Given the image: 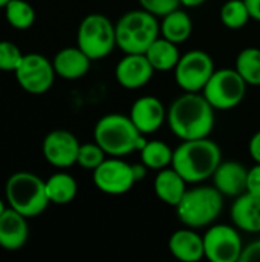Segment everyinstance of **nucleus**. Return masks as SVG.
<instances>
[{
    "mask_svg": "<svg viewBox=\"0 0 260 262\" xmlns=\"http://www.w3.org/2000/svg\"><path fill=\"white\" fill-rule=\"evenodd\" d=\"M244 2L248 8L251 20L260 23V0H244Z\"/></svg>",
    "mask_w": 260,
    "mask_h": 262,
    "instance_id": "f704fd0d",
    "label": "nucleus"
},
{
    "mask_svg": "<svg viewBox=\"0 0 260 262\" xmlns=\"http://www.w3.org/2000/svg\"><path fill=\"white\" fill-rule=\"evenodd\" d=\"M6 209H8V207H6V203H5V201H3V200L0 198V216H2V213H3V212H5Z\"/></svg>",
    "mask_w": 260,
    "mask_h": 262,
    "instance_id": "4c0bfd02",
    "label": "nucleus"
},
{
    "mask_svg": "<svg viewBox=\"0 0 260 262\" xmlns=\"http://www.w3.org/2000/svg\"><path fill=\"white\" fill-rule=\"evenodd\" d=\"M107 158L106 152L101 149V146L93 141V143H86L80 146L78 150V158H77V164L86 170H95L104 160Z\"/></svg>",
    "mask_w": 260,
    "mask_h": 262,
    "instance_id": "c85d7f7f",
    "label": "nucleus"
},
{
    "mask_svg": "<svg viewBox=\"0 0 260 262\" xmlns=\"http://www.w3.org/2000/svg\"><path fill=\"white\" fill-rule=\"evenodd\" d=\"M132 169H133V175H135V180H136V183H138V181H143V180L147 177L149 167H147L144 163L132 164Z\"/></svg>",
    "mask_w": 260,
    "mask_h": 262,
    "instance_id": "c9c22d12",
    "label": "nucleus"
},
{
    "mask_svg": "<svg viewBox=\"0 0 260 262\" xmlns=\"http://www.w3.org/2000/svg\"><path fill=\"white\" fill-rule=\"evenodd\" d=\"M241 262H260V239L244 246Z\"/></svg>",
    "mask_w": 260,
    "mask_h": 262,
    "instance_id": "473e14b6",
    "label": "nucleus"
},
{
    "mask_svg": "<svg viewBox=\"0 0 260 262\" xmlns=\"http://www.w3.org/2000/svg\"><path fill=\"white\" fill-rule=\"evenodd\" d=\"M23 52L20 48L8 40L0 41V71L3 72H15L17 66L23 58Z\"/></svg>",
    "mask_w": 260,
    "mask_h": 262,
    "instance_id": "c756f323",
    "label": "nucleus"
},
{
    "mask_svg": "<svg viewBox=\"0 0 260 262\" xmlns=\"http://www.w3.org/2000/svg\"><path fill=\"white\" fill-rule=\"evenodd\" d=\"M153 190L159 201L176 207L187 192V181L170 166L158 170L153 180Z\"/></svg>",
    "mask_w": 260,
    "mask_h": 262,
    "instance_id": "412c9836",
    "label": "nucleus"
},
{
    "mask_svg": "<svg viewBox=\"0 0 260 262\" xmlns=\"http://www.w3.org/2000/svg\"><path fill=\"white\" fill-rule=\"evenodd\" d=\"M170 253L182 262H198L205 258L204 236H201L196 229L184 227L173 232L169 238Z\"/></svg>",
    "mask_w": 260,
    "mask_h": 262,
    "instance_id": "a211bd4d",
    "label": "nucleus"
},
{
    "mask_svg": "<svg viewBox=\"0 0 260 262\" xmlns=\"http://www.w3.org/2000/svg\"><path fill=\"white\" fill-rule=\"evenodd\" d=\"M92 180L100 192L112 196H120L127 193L136 183L132 164H129L120 157L106 158L93 170Z\"/></svg>",
    "mask_w": 260,
    "mask_h": 262,
    "instance_id": "f8f14e48",
    "label": "nucleus"
},
{
    "mask_svg": "<svg viewBox=\"0 0 260 262\" xmlns=\"http://www.w3.org/2000/svg\"><path fill=\"white\" fill-rule=\"evenodd\" d=\"M80 146L81 144L78 138L72 132L64 129H55L44 137L41 152L44 160L51 166L64 170L77 164Z\"/></svg>",
    "mask_w": 260,
    "mask_h": 262,
    "instance_id": "ddd939ff",
    "label": "nucleus"
},
{
    "mask_svg": "<svg viewBox=\"0 0 260 262\" xmlns=\"http://www.w3.org/2000/svg\"><path fill=\"white\" fill-rule=\"evenodd\" d=\"M115 34L116 48L124 54H146L161 35L159 18L143 8L127 11L115 23Z\"/></svg>",
    "mask_w": 260,
    "mask_h": 262,
    "instance_id": "20e7f679",
    "label": "nucleus"
},
{
    "mask_svg": "<svg viewBox=\"0 0 260 262\" xmlns=\"http://www.w3.org/2000/svg\"><path fill=\"white\" fill-rule=\"evenodd\" d=\"M8 206L26 218L41 215L51 204L46 193V183L35 173L15 172L5 184Z\"/></svg>",
    "mask_w": 260,
    "mask_h": 262,
    "instance_id": "423d86ee",
    "label": "nucleus"
},
{
    "mask_svg": "<svg viewBox=\"0 0 260 262\" xmlns=\"http://www.w3.org/2000/svg\"><path fill=\"white\" fill-rule=\"evenodd\" d=\"M6 21L18 31L29 29L35 21V9L26 0H11L5 6Z\"/></svg>",
    "mask_w": 260,
    "mask_h": 262,
    "instance_id": "bb28decb",
    "label": "nucleus"
},
{
    "mask_svg": "<svg viewBox=\"0 0 260 262\" xmlns=\"http://www.w3.org/2000/svg\"><path fill=\"white\" fill-rule=\"evenodd\" d=\"M11 0H0V9H5V6L9 3Z\"/></svg>",
    "mask_w": 260,
    "mask_h": 262,
    "instance_id": "58836bf2",
    "label": "nucleus"
},
{
    "mask_svg": "<svg viewBox=\"0 0 260 262\" xmlns=\"http://www.w3.org/2000/svg\"><path fill=\"white\" fill-rule=\"evenodd\" d=\"M14 74L20 88L32 95L46 94L57 77L52 61L38 52L25 54Z\"/></svg>",
    "mask_w": 260,
    "mask_h": 262,
    "instance_id": "9d476101",
    "label": "nucleus"
},
{
    "mask_svg": "<svg viewBox=\"0 0 260 262\" xmlns=\"http://www.w3.org/2000/svg\"><path fill=\"white\" fill-rule=\"evenodd\" d=\"M233 224L247 233H260V196L242 193L234 198L230 210Z\"/></svg>",
    "mask_w": 260,
    "mask_h": 262,
    "instance_id": "6ab92c4d",
    "label": "nucleus"
},
{
    "mask_svg": "<svg viewBox=\"0 0 260 262\" xmlns=\"http://www.w3.org/2000/svg\"><path fill=\"white\" fill-rule=\"evenodd\" d=\"M159 29H161V37L181 45L187 41L193 32V21L187 11L178 8L167 15L161 17L159 21Z\"/></svg>",
    "mask_w": 260,
    "mask_h": 262,
    "instance_id": "4be33fe9",
    "label": "nucleus"
},
{
    "mask_svg": "<svg viewBox=\"0 0 260 262\" xmlns=\"http://www.w3.org/2000/svg\"><path fill=\"white\" fill-rule=\"evenodd\" d=\"M141 163H144L149 170H161L172 166L173 149L161 140H149L146 146L139 150Z\"/></svg>",
    "mask_w": 260,
    "mask_h": 262,
    "instance_id": "393cba45",
    "label": "nucleus"
},
{
    "mask_svg": "<svg viewBox=\"0 0 260 262\" xmlns=\"http://www.w3.org/2000/svg\"><path fill=\"white\" fill-rule=\"evenodd\" d=\"M146 57L149 58L155 72H169L176 68L181 54L176 43L159 35L146 51Z\"/></svg>",
    "mask_w": 260,
    "mask_h": 262,
    "instance_id": "5701e85b",
    "label": "nucleus"
},
{
    "mask_svg": "<svg viewBox=\"0 0 260 262\" xmlns=\"http://www.w3.org/2000/svg\"><path fill=\"white\" fill-rule=\"evenodd\" d=\"M247 88L248 84L234 68H224L213 72L202 95L216 111H231L244 101Z\"/></svg>",
    "mask_w": 260,
    "mask_h": 262,
    "instance_id": "6e6552de",
    "label": "nucleus"
},
{
    "mask_svg": "<svg viewBox=\"0 0 260 262\" xmlns=\"http://www.w3.org/2000/svg\"><path fill=\"white\" fill-rule=\"evenodd\" d=\"M155 69L146 54H124L115 66V78L124 89L144 88L153 77Z\"/></svg>",
    "mask_w": 260,
    "mask_h": 262,
    "instance_id": "2eb2a0df",
    "label": "nucleus"
},
{
    "mask_svg": "<svg viewBox=\"0 0 260 262\" xmlns=\"http://www.w3.org/2000/svg\"><path fill=\"white\" fill-rule=\"evenodd\" d=\"M90 63L92 60L78 46H69L60 49L52 60L55 74L63 80L83 78L89 72Z\"/></svg>",
    "mask_w": 260,
    "mask_h": 262,
    "instance_id": "aec40b11",
    "label": "nucleus"
},
{
    "mask_svg": "<svg viewBox=\"0 0 260 262\" xmlns=\"http://www.w3.org/2000/svg\"><path fill=\"white\" fill-rule=\"evenodd\" d=\"M221 21L228 29H242L250 20V12L244 0H227L221 8Z\"/></svg>",
    "mask_w": 260,
    "mask_h": 262,
    "instance_id": "cd10ccee",
    "label": "nucleus"
},
{
    "mask_svg": "<svg viewBox=\"0 0 260 262\" xmlns=\"http://www.w3.org/2000/svg\"><path fill=\"white\" fill-rule=\"evenodd\" d=\"M234 69L248 86H260V48L242 49L236 57Z\"/></svg>",
    "mask_w": 260,
    "mask_h": 262,
    "instance_id": "a878e982",
    "label": "nucleus"
},
{
    "mask_svg": "<svg viewBox=\"0 0 260 262\" xmlns=\"http://www.w3.org/2000/svg\"><path fill=\"white\" fill-rule=\"evenodd\" d=\"M211 55L202 49H192L181 55L175 72V81L184 92H202L215 72Z\"/></svg>",
    "mask_w": 260,
    "mask_h": 262,
    "instance_id": "1a4fd4ad",
    "label": "nucleus"
},
{
    "mask_svg": "<svg viewBox=\"0 0 260 262\" xmlns=\"http://www.w3.org/2000/svg\"><path fill=\"white\" fill-rule=\"evenodd\" d=\"M147 135L141 134L129 115L107 114L101 117L93 127V141H97L107 157H127L139 152L146 143Z\"/></svg>",
    "mask_w": 260,
    "mask_h": 262,
    "instance_id": "7ed1b4c3",
    "label": "nucleus"
},
{
    "mask_svg": "<svg viewBox=\"0 0 260 262\" xmlns=\"http://www.w3.org/2000/svg\"><path fill=\"white\" fill-rule=\"evenodd\" d=\"M207 0H181V6L185 8H198L201 5H204Z\"/></svg>",
    "mask_w": 260,
    "mask_h": 262,
    "instance_id": "e433bc0d",
    "label": "nucleus"
},
{
    "mask_svg": "<svg viewBox=\"0 0 260 262\" xmlns=\"http://www.w3.org/2000/svg\"><path fill=\"white\" fill-rule=\"evenodd\" d=\"M247 192L260 196V163L248 169L247 175Z\"/></svg>",
    "mask_w": 260,
    "mask_h": 262,
    "instance_id": "2f4dec72",
    "label": "nucleus"
},
{
    "mask_svg": "<svg viewBox=\"0 0 260 262\" xmlns=\"http://www.w3.org/2000/svg\"><path fill=\"white\" fill-rule=\"evenodd\" d=\"M215 111L202 92H184L167 109V124L181 141L207 138L215 127Z\"/></svg>",
    "mask_w": 260,
    "mask_h": 262,
    "instance_id": "f257e3e1",
    "label": "nucleus"
},
{
    "mask_svg": "<svg viewBox=\"0 0 260 262\" xmlns=\"http://www.w3.org/2000/svg\"><path fill=\"white\" fill-rule=\"evenodd\" d=\"M205 258L211 262H241L244 243L233 224H211L204 235Z\"/></svg>",
    "mask_w": 260,
    "mask_h": 262,
    "instance_id": "9b49d317",
    "label": "nucleus"
},
{
    "mask_svg": "<svg viewBox=\"0 0 260 262\" xmlns=\"http://www.w3.org/2000/svg\"><path fill=\"white\" fill-rule=\"evenodd\" d=\"M77 46L92 60H101L116 48L115 23L104 14L86 15L77 31Z\"/></svg>",
    "mask_w": 260,
    "mask_h": 262,
    "instance_id": "0eeeda50",
    "label": "nucleus"
},
{
    "mask_svg": "<svg viewBox=\"0 0 260 262\" xmlns=\"http://www.w3.org/2000/svg\"><path fill=\"white\" fill-rule=\"evenodd\" d=\"M222 161V150L218 143L207 138L185 140L173 150L172 167L187 181L201 184L211 178Z\"/></svg>",
    "mask_w": 260,
    "mask_h": 262,
    "instance_id": "f03ea898",
    "label": "nucleus"
},
{
    "mask_svg": "<svg viewBox=\"0 0 260 262\" xmlns=\"http://www.w3.org/2000/svg\"><path fill=\"white\" fill-rule=\"evenodd\" d=\"M248 152L254 163H260V130H257L251 137V140L248 143Z\"/></svg>",
    "mask_w": 260,
    "mask_h": 262,
    "instance_id": "72a5a7b5",
    "label": "nucleus"
},
{
    "mask_svg": "<svg viewBox=\"0 0 260 262\" xmlns=\"http://www.w3.org/2000/svg\"><path fill=\"white\" fill-rule=\"evenodd\" d=\"M129 117L141 134L152 135L167 123V109L158 97L143 95L133 101Z\"/></svg>",
    "mask_w": 260,
    "mask_h": 262,
    "instance_id": "4468645a",
    "label": "nucleus"
},
{
    "mask_svg": "<svg viewBox=\"0 0 260 262\" xmlns=\"http://www.w3.org/2000/svg\"><path fill=\"white\" fill-rule=\"evenodd\" d=\"M178 220L192 229H204L219 218L224 209V195L215 186H196L187 189L175 207Z\"/></svg>",
    "mask_w": 260,
    "mask_h": 262,
    "instance_id": "39448f33",
    "label": "nucleus"
},
{
    "mask_svg": "<svg viewBox=\"0 0 260 262\" xmlns=\"http://www.w3.org/2000/svg\"><path fill=\"white\" fill-rule=\"evenodd\" d=\"M46 193L51 204L66 206L72 203L78 193V184L75 178L66 172H57L46 181Z\"/></svg>",
    "mask_w": 260,
    "mask_h": 262,
    "instance_id": "b1692460",
    "label": "nucleus"
},
{
    "mask_svg": "<svg viewBox=\"0 0 260 262\" xmlns=\"http://www.w3.org/2000/svg\"><path fill=\"white\" fill-rule=\"evenodd\" d=\"M247 175L248 169L242 163L234 160H222L216 167L211 180L213 186L224 196L236 198L247 192Z\"/></svg>",
    "mask_w": 260,
    "mask_h": 262,
    "instance_id": "dca6fc26",
    "label": "nucleus"
},
{
    "mask_svg": "<svg viewBox=\"0 0 260 262\" xmlns=\"http://www.w3.org/2000/svg\"><path fill=\"white\" fill-rule=\"evenodd\" d=\"M28 218L8 206L0 216V247L8 252H17L28 243Z\"/></svg>",
    "mask_w": 260,
    "mask_h": 262,
    "instance_id": "f3484780",
    "label": "nucleus"
},
{
    "mask_svg": "<svg viewBox=\"0 0 260 262\" xmlns=\"http://www.w3.org/2000/svg\"><path fill=\"white\" fill-rule=\"evenodd\" d=\"M139 6L158 18L167 15L169 12L178 9L181 6V0H138Z\"/></svg>",
    "mask_w": 260,
    "mask_h": 262,
    "instance_id": "7c9ffc66",
    "label": "nucleus"
}]
</instances>
